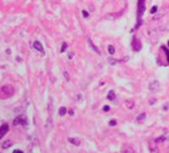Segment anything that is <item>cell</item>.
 <instances>
[{
  "label": "cell",
  "mask_w": 169,
  "mask_h": 153,
  "mask_svg": "<svg viewBox=\"0 0 169 153\" xmlns=\"http://www.w3.org/2000/svg\"><path fill=\"white\" fill-rule=\"evenodd\" d=\"M145 10V0H138V23H137V27H139V24H142V20H139L143 16Z\"/></svg>",
  "instance_id": "obj_1"
},
{
  "label": "cell",
  "mask_w": 169,
  "mask_h": 153,
  "mask_svg": "<svg viewBox=\"0 0 169 153\" xmlns=\"http://www.w3.org/2000/svg\"><path fill=\"white\" fill-rule=\"evenodd\" d=\"M1 93L5 94V97H12L14 94V88L9 84H6L1 88Z\"/></svg>",
  "instance_id": "obj_2"
},
{
  "label": "cell",
  "mask_w": 169,
  "mask_h": 153,
  "mask_svg": "<svg viewBox=\"0 0 169 153\" xmlns=\"http://www.w3.org/2000/svg\"><path fill=\"white\" fill-rule=\"evenodd\" d=\"M13 123H14V126H24V127H27L28 126V119L25 116H23V115H20V116H17L14 119L13 121Z\"/></svg>",
  "instance_id": "obj_3"
},
{
  "label": "cell",
  "mask_w": 169,
  "mask_h": 153,
  "mask_svg": "<svg viewBox=\"0 0 169 153\" xmlns=\"http://www.w3.org/2000/svg\"><path fill=\"white\" fill-rule=\"evenodd\" d=\"M131 44H132V48L135 51H140L142 50V43L140 40H139L138 38H136V37H133L132 38V42H131Z\"/></svg>",
  "instance_id": "obj_4"
},
{
  "label": "cell",
  "mask_w": 169,
  "mask_h": 153,
  "mask_svg": "<svg viewBox=\"0 0 169 153\" xmlns=\"http://www.w3.org/2000/svg\"><path fill=\"white\" fill-rule=\"evenodd\" d=\"M148 149H150V153H159V149L156 148V142L153 139L148 142Z\"/></svg>",
  "instance_id": "obj_5"
},
{
  "label": "cell",
  "mask_w": 169,
  "mask_h": 153,
  "mask_svg": "<svg viewBox=\"0 0 169 153\" xmlns=\"http://www.w3.org/2000/svg\"><path fill=\"white\" fill-rule=\"evenodd\" d=\"M159 88H160V83L158 82V81H152V82L150 83V85H148V89H150V91H152V92L158 91Z\"/></svg>",
  "instance_id": "obj_6"
},
{
  "label": "cell",
  "mask_w": 169,
  "mask_h": 153,
  "mask_svg": "<svg viewBox=\"0 0 169 153\" xmlns=\"http://www.w3.org/2000/svg\"><path fill=\"white\" fill-rule=\"evenodd\" d=\"M8 130H9V127H8V124H6V123L0 127V139H1L6 134H7Z\"/></svg>",
  "instance_id": "obj_7"
},
{
  "label": "cell",
  "mask_w": 169,
  "mask_h": 153,
  "mask_svg": "<svg viewBox=\"0 0 169 153\" xmlns=\"http://www.w3.org/2000/svg\"><path fill=\"white\" fill-rule=\"evenodd\" d=\"M145 120H146V114L145 113H140L138 116L136 117V122L139 123V124H140V123H144Z\"/></svg>",
  "instance_id": "obj_8"
},
{
  "label": "cell",
  "mask_w": 169,
  "mask_h": 153,
  "mask_svg": "<svg viewBox=\"0 0 169 153\" xmlns=\"http://www.w3.org/2000/svg\"><path fill=\"white\" fill-rule=\"evenodd\" d=\"M33 47L36 48L38 52H40V53H43L44 52V48H43V45H42V43L38 42V40H36V42H33Z\"/></svg>",
  "instance_id": "obj_9"
},
{
  "label": "cell",
  "mask_w": 169,
  "mask_h": 153,
  "mask_svg": "<svg viewBox=\"0 0 169 153\" xmlns=\"http://www.w3.org/2000/svg\"><path fill=\"white\" fill-rule=\"evenodd\" d=\"M168 139H169V135L166 134V135H164V136L158 137L156 139H154V140H155L156 143H162V142H165V140H168Z\"/></svg>",
  "instance_id": "obj_10"
},
{
  "label": "cell",
  "mask_w": 169,
  "mask_h": 153,
  "mask_svg": "<svg viewBox=\"0 0 169 153\" xmlns=\"http://www.w3.org/2000/svg\"><path fill=\"white\" fill-rule=\"evenodd\" d=\"M122 153H136V152L131 146L126 145V146H123V149H122Z\"/></svg>",
  "instance_id": "obj_11"
},
{
  "label": "cell",
  "mask_w": 169,
  "mask_h": 153,
  "mask_svg": "<svg viewBox=\"0 0 169 153\" xmlns=\"http://www.w3.org/2000/svg\"><path fill=\"white\" fill-rule=\"evenodd\" d=\"M12 145H13V142H12V140H6L5 143H2V149H8Z\"/></svg>",
  "instance_id": "obj_12"
},
{
  "label": "cell",
  "mask_w": 169,
  "mask_h": 153,
  "mask_svg": "<svg viewBox=\"0 0 169 153\" xmlns=\"http://www.w3.org/2000/svg\"><path fill=\"white\" fill-rule=\"evenodd\" d=\"M107 98H108V100H114L115 99V92L114 91H109Z\"/></svg>",
  "instance_id": "obj_13"
},
{
  "label": "cell",
  "mask_w": 169,
  "mask_h": 153,
  "mask_svg": "<svg viewBox=\"0 0 169 153\" xmlns=\"http://www.w3.org/2000/svg\"><path fill=\"white\" fill-rule=\"evenodd\" d=\"M69 142L72 143V144H75V145H80L81 142H80V139H77V138H69Z\"/></svg>",
  "instance_id": "obj_14"
},
{
  "label": "cell",
  "mask_w": 169,
  "mask_h": 153,
  "mask_svg": "<svg viewBox=\"0 0 169 153\" xmlns=\"http://www.w3.org/2000/svg\"><path fill=\"white\" fill-rule=\"evenodd\" d=\"M87 43H89V45H90V46H91V47H92V50H93V51H95V52H97V53H100V52H99V50H98V48H97V47H95L94 45L92 44L91 39H87Z\"/></svg>",
  "instance_id": "obj_15"
},
{
  "label": "cell",
  "mask_w": 169,
  "mask_h": 153,
  "mask_svg": "<svg viewBox=\"0 0 169 153\" xmlns=\"http://www.w3.org/2000/svg\"><path fill=\"white\" fill-rule=\"evenodd\" d=\"M162 50L165 51V53H166V56H167V61H168V63H169V50L167 47H165V46H162Z\"/></svg>",
  "instance_id": "obj_16"
},
{
  "label": "cell",
  "mask_w": 169,
  "mask_h": 153,
  "mask_svg": "<svg viewBox=\"0 0 169 153\" xmlns=\"http://www.w3.org/2000/svg\"><path fill=\"white\" fill-rule=\"evenodd\" d=\"M66 112H67V108H66V107H61V108L59 109V114L61 115V116H62V115H65Z\"/></svg>",
  "instance_id": "obj_17"
},
{
  "label": "cell",
  "mask_w": 169,
  "mask_h": 153,
  "mask_svg": "<svg viewBox=\"0 0 169 153\" xmlns=\"http://www.w3.org/2000/svg\"><path fill=\"white\" fill-rule=\"evenodd\" d=\"M116 16H117V15H113V14H108V15L105 16V19H107V20H114Z\"/></svg>",
  "instance_id": "obj_18"
},
{
  "label": "cell",
  "mask_w": 169,
  "mask_h": 153,
  "mask_svg": "<svg viewBox=\"0 0 169 153\" xmlns=\"http://www.w3.org/2000/svg\"><path fill=\"white\" fill-rule=\"evenodd\" d=\"M108 52H109L110 54H114V52H115V48H114V46L109 45V46H108Z\"/></svg>",
  "instance_id": "obj_19"
},
{
  "label": "cell",
  "mask_w": 169,
  "mask_h": 153,
  "mask_svg": "<svg viewBox=\"0 0 169 153\" xmlns=\"http://www.w3.org/2000/svg\"><path fill=\"white\" fill-rule=\"evenodd\" d=\"M108 62H109V65H116V60L115 59H113V58H108Z\"/></svg>",
  "instance_id": "obj_20"
},
{
  "label": "cell",
  "mask_w": 169,
  "mask_h": 153,
  "mask_svg": "<svg viewBox=\"0 0 169 153\" xmlns=\"http://www.w3.org/2000/svg\"><path fill=\"white\" fill-rule=\"evenodd\" d=\"M133 106H135V105H133V103L132 101H129V100H128V101H127V107L128 108H129V109H131V108H133Z\"/></svg>",
  "instance_id": "obj_21"
},
{
  "label": "cell",
  "mask_w": 169,
  "mask_h": 153,
  "mask_svg": "<svg viewBox=\"0 0 169 153\" xmlns=\"http://www.w3.org/2000/svg\"><path fill=\"white\" fill-rule=\"evenodd\" d=\"M67 50V43H63L62 44V46H61V50H60V52L62 53V52H65Z\"/></svg>",
  "instance_id": "obj_22"
},
{
  "label": "cell",
  "mask_w": 169,
  "mask_h": 153,
  "mask_svg": "<svg viewBox=\"0 0 169 153\" xmlns=\"http://www.w3.org/2000/svg\"><path fill=\"white\" fill-rule=\"evenodd\" d=\"M116 124H117V121H116V120H110V121H109V126H110V127L116 126Z\"/></svg>",
  "instance_id": "obj_23"
},
{
  "label": "cell",
  "mask_w": 169,
  "mask_h": 153,
  "mask_svg": "<svg viewBox=\"0 0 169 153\" xmlns=\"http://www.w3.org/2000/svg\"><path fill=\"white\" fill-rule=\"evenodd\" d=\"M156 10H158V7H156V6H153L152 9H151V13H152V14H155Z\"/></svg>",
  "instance_id": "obj_24"
},
{
  "label": "cell",
  "mask_w": 169,
  "mask_h": 153,
  "mask_svg": "<svg viewBox=\"0 0 169 153\" xmlns=\"http://www.w3.org/2000/svg\"><path fill=\"white\" fill-rule=\"evenodd\" d=\"M82 14H83V16H84V17H87V16H89V13H87L86 10H83V12H82Z\"/></svg>",
  "instance_id": "obj_25"
},
{
  "label": "cell",
  "mask_w": 169,
  "mask_h": 153,
  "mask_svg": "<svg viewBox=\"0 0 169 153\" xmlns=\"http://www.w3.org/2000/svg\"><path fill=\"white\" fill-rule=\"evenodd\" d=\"M104 111L105 112H108L109 111V106H104Z\"/></svg>",
  "instance_id": "obj_26"
},
{
  "label": "cell",
  "mask_w": 169,
  "mask_h": 153,
  "mask_svg": "<svg viewBox=\"0 0 169 153\" xmlns=\"http://www.w3.org/2000/svg\"><path fill=\"white\" fill-rule=\"evenodd\" d=\"M13 153H23V151H20V150H14Z\"/></svg>",
  "instance_id": "obj_27"
},
{
  "label": "cell",
  "mask_w": 169,
  "mask_h": 153,
  "mask_svg": "<svg viewBox=\"0 0 169 153\" xmlns=\"http://www.w3.org/2000/svg\"><path fill=\"white\" fill-rule=\"evenodd\" d=\"M69 114H70V115H74V111H72V109H70V111H69Z\"/></svg>",
  "instance_id": "obj_28"
},
{
  "label": "cell",
  "mask_w": 169,
  "mask_h": 153,
  "mask_svg": "<svg viewBox=\"0 0 169 153\" xmlns=\"http://www.w3.org/2000/svg\"><path fill=\"white\" fill-rule=\"evenodd\" d=\"M168 46H169V42H168Z\"/></svg>",
  "instance_id": "obj_29"
}]
</instances>
